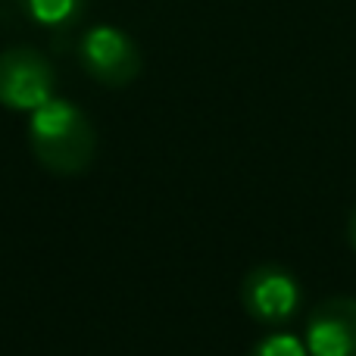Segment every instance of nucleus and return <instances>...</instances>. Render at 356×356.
<instances>
[{"instance_id": "nucleus-5", "label": "nucleus", "mask_w": 356, "mask_h": 356, "mask_svg": "<svg viewBox=\"0 0 356 356\" xmlns=\"http://www.w3.org/2000/svg\"><path fill=\"white\" fill-rule=\"evenodd\" d=\"M303 344L309 356H356V297H328L307 316Z\"/></svg>"}, {"instance_id": "nucleus-4", "label": "nucleus", "mask_w": 356, "mask_h": 356, "mask_svg": "<svg viewBox=\"0 0 356 356\" xmlns=\"http://www.w3.org/2000/svg\"><path fill=\"white\" fill-rule=\"evenodd\" d=\"M54 63L35 47L0 50V106L16 113H35L54 97Z\"/></svg>"}, {"instance_id": "nucleus-8", "label": "nucleus", "mask_w": 356, "mask_h": 356, "mask_svg": "<svg viewBox=\"0 0 356 356\" xmlns=\"http://www.w3.org/2000/svg\"><path fill=\"white\" fill-rule=\"evenodd\" d=\"M347 241H350V247H353V253H356V203H353V209H350V219H347Z\"/></svg>"}, {"instance_id": "nucleus-6", "label": "nucleus", "mask_w": 356, "mask_h": 356, "mask_svg": "<svg viewBox=\"0 0 356 356\" xmlns=\"http://www.w3.org/2000/svg\"><path fill=\"white\" fill-rule=\"evenodd\" d=\"M16 6L29 22L47 31L75 29L88 13V0H16Z\"/></svg>"}, {"instance_id": "nucleus-7", "label": "nucleus", "mask_w": 356, "mask_h": 356, "mask_svg": "<svg viewBox=\"0 0 356 356\" xmlns=\"http://www.w3.org/2000/svg\"><path fill=\"white\" fill-rule=\"evenodd\" d=\"M247 356H309L303 338L291 332H269L250 347Z\"/></svg>"}, {"instance_id": "nucleus-3", "label": "nucleus", "mask_w": 356, "mask_h": 356, "mask_svg": "<svg viewBox=\"0 0 356 356\" xmlns=\"http://www.w3.org/2000/svg\"><path fill=\"white\" fill-rule=\"evenodd\" d=\"M79 66L104 88H125L141 75V47L116 25H91L79 41Z\"/></svg>"}, {"instance_id": "nucleus-1", "label": "nucleus", "mask_w": 356, "mask_h": 356, "mask_svg": "<svg viewBox=\"0 0 356 356\" xmlns=\"http://www.w3.org/2000/svg\"><path fill=\"white\" fill-rule=\"evenodd\" d=\"M29 144L35 160L54 175H81L97 154V135L81 106L50 97L29 119Z\"/></svg>"}, {"instance_id": "nucleus-2", "label": "nucleus", "mask_w": 356, "mask_h": 356, "mask_svg": "<svg viewBox=\"0 0 356 356\" xmlns=\"http://www.w3.org/2000/svg\"><path fill=\"white\" fill-rule=\"evenodd\" d=\"M241 307L253 322L266 328H282L300 316L303 288L291 269L282 263H259L241 282Z\"/></svg>"}]
</instances>
